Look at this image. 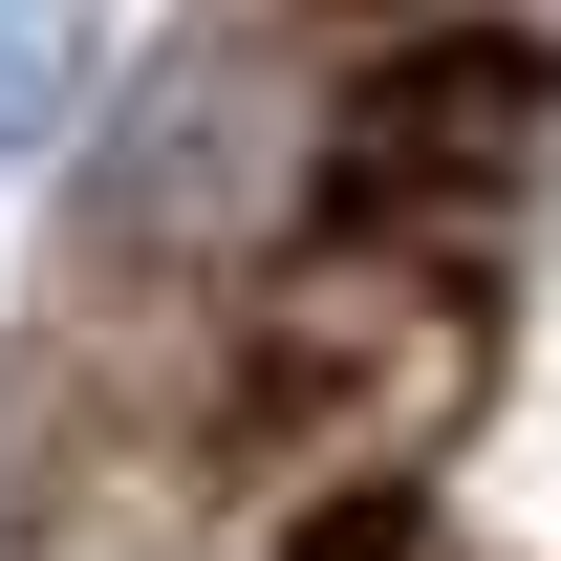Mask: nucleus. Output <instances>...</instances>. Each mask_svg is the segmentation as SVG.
Returning <instances> with one entry per match:
<instances>
[{
	"instance_id": "obj_1",
	"label": "nucleus",
	"mask_w": 561,
	"mask_h": 561,
	"mask_svg": "<svg viewBox=\"0 0 561 561\" xmlns=\"http://www.w3.org/2000/svg\"><path fill=\"white\" fill-rule=\"evenodd\" d=\"M518 151H540V66L518 44H411V66H367L302 130V216L389 238V260H454V216L518 195Z\"/></svg>"
}]
</instances>
